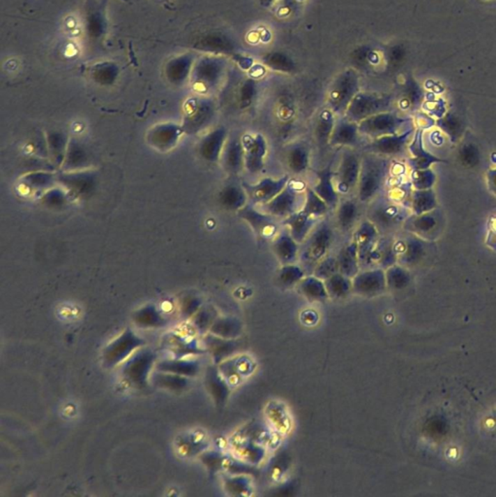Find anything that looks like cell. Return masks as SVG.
Masks as SVG:
<instances>
[{"instance_id":"obj_1","label":"cell","mask_w":496,"mask_h":497,"mask_svg":"<svg viewBox=\"0 0 496 497\" xmlns=\"http://www.w3.org/2000/svg\"><path fill=\"white\" fill-rule=\"evenodd\" d=\"M389 173V163L384 156L369 153L361 158V175L356 198L361 203H371L383 190Z\"/></svg>"},{"instance_id":"obj_2","label":"cell","mask_w":496,"mask_h":497,"mask_svg":"<svg viewBox=\"0 0 496 497\" xmlns=\"http://www.w3.org/2000/svg\"><path fill=\"white\" fill-rule=\"evenodd\" d=\"M334 230L327 221H320L306 240L300 245V265L306 275L313 274L314 268L322 258L329 255L333 244Z\"/></svg>"},{"instance_id":"obj_3","label":"cell","mask_w":496,"mask_h":497,"mask_svg":"<svg viewBox=\"0 0 496 497\" xmlns=\"http://www.w3.org/2000/svg\"><path fill=\"white\" fill-rule=\"evenodd\" d=\"M306 186L302 182L291 180L271 201L260 206L264 212L277 218H286L303 207Z\"/></svg>"},{"instance_id":"obj_4","label":"cell","mask_w":496,"mask_h":497,"mask_svg":"<svg viewBox=\"0 0 496 497\" xmlns=\"http://www.w3.org/2000/svg\"><path fill=\"white\" fill-rule=\"evenodd\" d=\"M410 216L405 206L399 205L391 200H375L372 201L367 212V218L371 221L379 231H391L400 227Z\"/></svg>"},{"instance_id":"obj_5","label":"cell","mask_w":496,"mask_h":497,"mask_svg":"<svg viewBox=\"0 0 496 497\" xmlns=\"http://www.w3.org/2000/svg\"><path fill=\"white\" fill-rule=\"evenodd\" d=\"M410 120L408 119L400 118L394 114L382 112L359 123V133L361 136H366L372 140L382 136L393 135V134L400 133L404 126H410L406 124Z\"/></svg>"},{"instance_id":"obj_6","label":"cell","mask_w":496,"mask_h":497,"mask_svg":"<svg viewBox=\"0 0 496 497\" xmlns=\"http://www.w3.org/2000/svg\"><path fill=\"white\" fill-rule=\"evenodd\" d=\"M361 158L352 148H347L340 158L337 172L334 174V183L339 195H349L356 190L361 175Z\"/></svg>"},{"instance_id":"obj_7","label":"cell","mask_w":496,"mask_h":497,"mask_svg":"<svg viewBox=\"0 0 496 497\" xmlns=\"http://www.w3.org/2000/svg\"><path fill=\"white\" fill-rule=\"evenodd\" d=\"M237 214L249 225L257 239H274L277 235V218L264 212L257 206L248 202Z\"/></svg>"},{"instance_id":"obj_8","label":"cell","mask_w":496,"mask_h":497,"mask_svg":"<svg viewBox=\"0 0 496 497\" xmlns=\"http://www.w3.org/2000/svg\"><path fill=\"white\" fill-rule=\"evenodd\" d=\"M245 169L250 174L262 172L269 153L267 141L262 133H245L241 136Z\"/></svg>"},{"instance_id":"obj_9","label":"cell","mask_w":496,"mask_h":497,"mask_svg":"<svg viewBox=\"0 0 496 497\" xmlns=\"http://www.w3.org/2000/svg\"><path fill=\"white\" fill-rule=\"evenodd\" d=\"M379 239H380V231L368 218L362 221L354 230L353 240L358 247L361 270L372 268V253Z\"/></svg>"},{"instance_id":"obj_10","label":"cell","mask_w":496,"mask_h":497,"mask_svg":"<svg viewBox=\"0 0 496 497\" xmlns=\"http://www.w3.org/2000/svg\"><path fill=\"white\" fill-rule=\"evenodd\" d=\"M290 180H291L290 176L285 175L277 179L264 178L255 184L244 182L242 186L246 191L249 203L255 206H262L271 201L278 193H281Z\"/></svg>"},{"instance_id":"obj_11","label":"cell","mask_w":496,"mask_h":497,"mask_svg":"<svg viewBox=\"0 0 496 497\" xmlns=\"http://www.w3.org/2000/svg\"><path fill=\"white\" fill-rule=\"evenodd\" d=\"M413 133L414 126H412L400 133L373 139L368 147V150L370 151L369 153L375 154V155L384 156V158L404 156L408 150L410 138Z\"/></svg>"},{"instance_id":"obj_12","label":"cell","mask_w":496,"mask_h":497,"mask_svg":"<svg viewBox=\"0 0 496 497\" xmlns=\"http://www.w3.org/2000/svg\"><path fill=\"white\" fill-rule=\"evenodd\" d=\"M386 288V272L379 267L361 270L353 278V292L362 297H375Z\"/></svg>"},{"instance_id":"obj_13","label":"cell","mask_w":496,"mask_h":497,"mask_svg":"<svg viewBox=\"0 0 496 497\" xmlns=\"http://www.w3.org/2000/svg\"><path fill=\"white\" fill-rule=\"evenodd\" d=\"M255 364L248 355H233L220 362L219 371L230 387L238 386L254 373Z\"/></svg>"},{"instance_id":"obj_14","label":"cell","mask_w":496,"mask_h":497,"mask_svg":"<svg viewBox=\"0 0 496 497\" xmlns=\"http://www.w3.org/2000/svg\"><path fill=\"white\" fill-rule=\"evenodd\" d=\"M429 243L415 235L407 236L405 239L394 242L398 262L403 265H414L428 255Z\"/></svg>"},{"instance_id":"obj_15","label":"cell","mask_w":496,"mask_h":497,"mask_svg":"<svg viewBox=\"0 0 496 497\" xmlns=\"http://www.w3.org/2000/svg\"><path fill=\"white\" fill-rule=\"evenodd\" d=\"M440 222H442L441 216L437 211L421 214V215H410L403 223V228L412 235L419 237H430L435 235L436 231L440 230Z\"/></svg>"},{"instance_id":"obj_16","label":"cell","mask_w":496,"mask_h":497,"mask_svg":"<svg viewBox=\"0 0 496 497\" xmlns=\"http://www.w3.org/2000/svg\"><path fill=\"white\" fill-rule=\"evenodd\" d=\"M408 150L410 151L412 158H408L407 163L412 170H425L429 169L431 165L436 163H445L434 155L426 151L423 144V129L418 128L414 133L413 140L409 144Z\"/></svg>"},{"instance_id":"obj_17","label":"cell","mask_w":496,"mask_h":497,"mask_svg":"<svg viewBox=\"0 0 496 497\" xmlns=\"http://www.w3.org/2000/svg\"><path fill=\"white\" fill-rule=\"evenodd\" d=\"M320 221L321 220L311 217L303 211L300 210L299 212L292 214L290 217L284 218L282 221V225L287 228V231L292 238L299 245H301Z\"/></svg>"},{"instance_id":"obj_18","label":"cell","mask_w":496,"mask_h":497,"mask_svg":"<svg viewBox=\"0 0 496 497\" xmlns=\"http://www.w3.org/2000/svg\"><path fill=\"white\" fill-rule=\"evenodd\" d=\"M359 124L350 121L345 117L344 119L337 120L332 131L329 146L345 147V148H354L358 145L359 138Z\"/></svg>"},{"instance_id":"obj_19","label":"cell","mask_w":496,"mask_h":497,"mask_svg":"<svg viewBox=\"0 0 496 497\" xmlns=\"http://www.w3.org/2000/svg\"><path fill=\"white\" fill-rule=\"evenodd\" d=\"M299 250L300 245L289 231L279 233L273 239L272 251L281 265L296 263L299 258Z\"/></svg>"},{"instance_id":"obj_20","label":"cell","mask_w":496,"mask_h":497,"mask_svg":"<svg viewBox=\"0 0 496 497\" xmlns=\"http://www.w3.org/2000/svg\"><path fill=\"white\" fill-rule=\"evenodd\" d=\"M227 139V131L224 126L214 129L204 136L200 142V155L205 161L216 163L220 160Z\"/></svg>"},{"instance_id":"obj_21","label":"cell","mask_w":496,"mask_h":497,"mask_svg":"<svg viewBox=\"0 0 496 497\" xmlns=\"http://www.w3.org/2000/svg\"><path fill=\"white\" fill-rule=\"evenodd\" d=\"M334 174L336 173L332 171L331 165L321 169L317 173V183L313 188L317 195L326 201L331 209L336 208L340 202L339 193L334 183Z\"/></svg>"},{"instance_id":"obj_22","label":"cell","mask_w":496,"mask_h":497,"mask_svg":"<svg viewBox=\"0 0 496 497\" xmlns=\"http://www.w3.org/2000/svg\"><path fill=\"white\" fill-rule=\"evenodd\" d=\"M232 445L234 457L253 466H259L266 456V449L264 445L257 443L253 440L234 438Z\"/></svg>"},{"instance_id":"obj_23","label":"cell","mask_w":496,"mask_h":497,"mask_svg":"<svg viewBox=\"0 0 496 497\" xmlns=\"http://www.w3.org/2000/svg\"><path fill=\"white\" fill-rule=\"evenodd\" d=\"M220 160L223 165L227 172L239 174L245 168L244 150L241 143V138H230L225 143Z\"/></svg>"},{"instance_id":"obj_24","label":"cell","mask_w":496,"mask_h":497,"mask_svg":"<svg viewBox=\"0 0 496 497\" xmlns=\"http://www.w3.org/2000/svg\"><path fill=\"white\" fill-rule=\"evenodd\" d=\"M383 104L372 98L359 96L350 104L346 111V118L354 123H361L369 117L384 112Z\"/></svg>"},{"instance_id":"obj_25","label":"cell","mask_w":496,"mask_h":497,"mask_svg":"<svg viewBox=\"0 0 496 497\" xmlns=\"http://www.w3.org/2000/svg\"><path fill=\"white\" fill-rule=\"evenodd\" d=\"M205 346L210 352L216 364H220L237 354L239 343L236 339H225L209 333L204 339Z\"/></svg>"},{"instance_id":"obj_26","label":"cell","mask_w":496,"mask_h":497,"mask_svg":"<svg viewBox=\"0 0 496 497\" xmlns=\"http://www.w3.org/2000/svg\"><path fill=\"white\" fill-rule=\"evenodd\" d=\"M336 258L337 262H338L339 272L346 277L353 279L361 270L358 247L354 240L340 248Z\"/></svg>"},{"instance_id":"obj_27","label":"cell","mask_w":496,"mask_h":497,"mask_svg":"<svg viewBox=\"0 0 496 497\" xmlns=\"http://www.w3.org/2000/svg\"><path fill=\"white\" fill-rule=\"evenodd\" d=\"M359 201L345 200L340 201L336 207V222L337 228L343 233H348L356 227L359 217Z\"/></svg>"},{"instance_id":"obj_28","label":"cell","mask_w":496,"mask_h":497,"mask_svg":"<svg viewBox=\"0 0 496 497\" xmlns=\"http://www.w3.org/2000/svg\"><path fill=\"white\" fill-rule=\"evenodd\" d=\"M285 161L287 168L294 174H302L308 170L310 150L305 143L296 142L287 147Z\"/></svg>"},{"instance_id":"obj_29","label":"cell","mask_w":496,"mask_h":497,"mask_svg":"<svg viewBox=\"0 0 496 497\" xmlns=\"http://www.w3.org/2000/svg\"><path fill=\"white\" fill-rule=\"evenodd\" d=\"M393 239L380 238L372 253V268L379 267L386 270L398 262V253Z\"/></svg>"},{"instance_id":"obj_30","label":"cell","mask_w":496,"mask_h":497,"mask_svg":"<svg viewBox=\"0 0 496 497\" xmlns=\"http://www.w3.org/2000/svg\"><path fill=\"white\" fill-rule=\"evenodd\" d=\"M220 205L225 210L238 212L240 209L248 205L249 200L244 186L238 184H230L220 191L219 195Z\"/></svg>"},{"instance_id":"obj_31","label":"cell","mask_w":496,"mask_h":497,"mask_svg":"<svg viewBox=\"0 0 496 497\" xmlns=\"http://www.w3.org/2000/svg\"><path fill=\"white\" fill-rule=\"evenodd\" d=\"M300 295L311 302H326L329 298L324 281L314 275H306L296 285Z\"/></svg>"},{"instance_id":"obj_32","label":"cell","mask_w":496,"mask_h":497,"mask_svg":"<svg viewBox=\"0 0 496 497\" xmlns=\"http://www.w3.org/2000/svg\"><path fill=\"white\" fill-rule=\"evenodd\" d=\"M139 345H140L139 339L133 333L126 332L107 348L106 359L109 362H113L114 364L116 362L117 364V362H121L126 357H128L130 352H133V350L138 347Z\"/></svg>"},{"instance_id":"obj_33","label":"cell","mask_w":496,"mask_h":497,"mask_svg":"<svg viewBox=\"0 0 496 497\" xmlns=\"http://www.w3.org/2000/svg\"><path fill=\"white\" fill-rule=\"evenodd\" d=\"M336 123V115L331 110L322 111L317 116L316 123L314 124V136L317 143L322 148L329 145Z\"/></svg>"},{"instance_id":"obj_34","label":"cell","mask_w":496,"mask_h":497,"mask_svg":"<svg viewBox=\"0 0 496 497\" xmlns=\"http://www.w3.org/2000/svg\"><path fill=\"white\" fill-rule=\"evenodd\" d=\"M242 332L241 320L234 317H218L209 330V333L225 339H237Z\"/></svg>"},{"instance_id":"obj_35","label":"cell","mask_w":496,"mask_h":497,"mask_svg":"<svg viewBox=\"0 0 496 497\" xmlns=\"http://www.w3.org/2000/svg\"><path fill=\"white\" fill-rule=\"evenodd\" d=\"M410 208L414 215L430 212L436 207V196L433 188L414 190L409 198Z\"/></svg>"},{"instance_id":"obj_36","label":"cell","mask_w":496,"mask_h":497,"mask_svg":"<svg viewBox=\"0 0 496 497\" xmlns=\"http://www.w3.org/2000/svg\"><path fill=\"white\" fill-rule=\"evenodd\" d=\"M265 415L273 429H276L280 433H285L292 429V419L284 404L277 403V402L269 403L266 407Z\"/></svg>"},{"instance_id":"obj_37","label":"cell","mask_w":496,"mask_h":497,"mask_svg":"<svg viewBox=\"0 0 496 497\" xmlns=\"http://www.w3.org/2000/svg\"><path fill=\"white\" fill-rule=\"evenodd\" d=\"M327 293L332 299H344L353 292V279L338 272L324 281Z\"/></svg>"},{"instance_id":"obj_38","label":"cell","mask_w":496,"mask_h":497,"mask_svg":"<svg viewBox=\"0 0 496 497\" xmlns=\"http://www.w3.org/2000/svg\"><path fill=\"white\" fill-rule=\"evenodd\" d=\"M207 386L216 403L224 404L230 394V385L220 374L219 369H211L207 375Z\"/></svg>"},{"instance_id":"obj_39","label":"cell","mask_w":496,"mask_h":497,"mask_svg":"<svg viewBox=\"0 0 496 497\" xmlns=\"http://www.w3.org/2000/svg\"><path fill=\"white\" fill-rule=\"evenodd\" d=\"M306 276L301 265L296 263L292 265H281L277 273V282L283 289H291L296 287L300 281Z\"/></svg>"},{"instance_id":"obj_40","label":"cell","mask_w":496,"mask_h":497,"mask_svg":"<svg viewBox=\"0 0 496 497\" xmlns=\"http://www.w3.org/2000/svg\"><path fill=\"white\" fill-rule=\"evenodd\" d=\"M301 210L307 215L321 220V218L324 217L331 208L326 205V201L317 195L313 188L306 186L304 205Z\"/></svg>"},{"instance_id":"obj_41","label":"cell","mask_w":496,"mask_h":497,"mask_svg":"<svg viewBox=\"0 0 496 497\" xmlns=\"http://www.w3.org/2000/svg\"><path fill=\"white\" fill-rule=\"evenodd\" d=\"M225 489L232 496H250L253 491L252 479L247 474L232 475L225 480Z\"/></svg>"},{"instance_id":"obj_42","label":"cell","mask_w":496,"mask_h":497,"mask_svg":"<svg viewBox=\"0 0 496 497\" xmlns=\"http://www.w3.org/2000/svg\"><path fill=\"white\" fill-rule=\"evenodd\" d=\"M436 126L447 134L453 143L458 142L465 133V124L460 119L453 115H448L445 118L441 119L437 121Z\"/></svg>"},{"instance_id":"obj_43","label":"cell","mask_w":496,"mask_h":497,"mask_svg":"<svg viewBox=\"0 0 496 497\" xmlns=\"http://www.w3.org/2000/svg\"><path fill=\"white\" fill-rule=\"evenodd\" d=\"M386 287L391 289H401L409 281V273L401 265H394L384 270Z\"/></svg>"},{"instance_id":"obj_44","label":"cell","mask_w":496,"mask_h":497,"mask_svg":"<svg viewBox=\"0 0 496 497\" xmlns=\"http://www.w3.org/2000/svg\"><path fill=\"white\" fill-rule=\"evenodd\" d=\"M338 272L339 267L336 255H327L317 263L312 275L316 276L319 279L326 281Z\"/></svg>"},{"instance_id":"obj_45","label":"cell","mask_w":496,"mask_h":497,"mask_svg":"<svg viewBox=\"0 0 496 497\" xmlns=\"http://www.w3.org/2000/svg\"><path fill=\"white\" fill-rule=\"evenodd\" d=\"M158 369L163 372H173V374L195 375L198 366L195 362H161Z\"/></svg>"},{"instance_id":"obj_46","label":"cell","mask_w":496,"mask_h":497,"mask_svg":"<svg viewBox=\"0 0 496 497\" xmlns=\"http://www.w3.org/2000/svg\"><path fill=\"white\" fill-rule=\"evenodd\" d=\"M217 318V311L214 308H202V310L198 311L197 316H195L193 327L202 332H209L211 327L214 324Z\"/></svg>"},{"instance_id":"obj_47","label":"cell","mask_w":496,"mask_h":497,"mask_svg":"<svg viewBox=\"0 0 496 497\" xmlns=\"http://www.w3.org/2000/svg\"><path fill=\"white\" fill-rule=\"evenodd\" d=\"M435 173L430 169L413 170L411 174V185L415 190H428L435 182Z\"/></svg>"},{"instance_id":"obj_48","label":"cell","mask_w":496,"mask_h":497,"mask_svg":"<svg viewBox=\"0 0 496 497\" xmlns=\"http://www.w3.org/2000/svg\"><path fill=\"white\" fill-rule=\"evenodd\" d=\"M479 158H480V154H479L477 147L473 145V143H466L461 147L460 160L466 168H473L477 165Z\"/></svg>"},{"instance_id":"obj_49","label":"cell","mask_w":496,"mask_h":497,"mask_svg":"<svg viewBox=\"0 0 496 497\" xmlns=\"http://www.w3.org/2000/svg\"><path fill=\"white\" fill-rule=\"evenodd\" d=\"M270 466H271L270 467V471H271L273 478L279 479L287 471V467H289V462L287 461L286 459H283V457H278V459H274Z\"/></svg>"},{"instance_id":"obj_50","label":"cell","mask_w":496,"mask_h":497,"mask_svg":"<svg viewBox=\"0 0 496 497\" xmlns=\"http://www.w3.org/2000/svg\"><path fill=\"white\" fill-rule=\"evenodd\" d=\"M487 177L488 188L496 196V169L488 171Z\"/></svg>"},{"instance_id":"obj_51","label":"cell","mask_w":496,"mask_h":497,"mask_svg":"<svg viewBox=\"0 0 496 497\" xmlns=\"http://www.w3.org/2000/svg\"><path fill=\"white\" fill-rule=\"evenodd\" d=\"M303 316H305V318H308V319L304 320L305 325H313L315 324V320H317V316L315 312L307 311V312L303 313Z\"/></svg>"}]
</instances>
